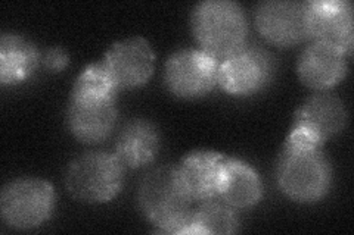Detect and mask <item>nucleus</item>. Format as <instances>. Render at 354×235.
Segmentation results:
<instances>
[{
  "instance_id": "f3484780",
  "label": "nucleus",
  "mask_w": 354,
  "mask_h": 235,
  "mask_svg": "<svg viewBox=\"0 0 354 235\" xmlns=\"http://www.w3.org/2000/svg\"><path fill=\"white\" fill-rule=\"evenodd\" d=\"M218 197L234 209L256 206L263 197V183L252 166L229 158L221 178Z\"/></svg>"
},
{
  "instance_id": "dca6fc26",
  "label": "nucleus",
  "mask_w": 354,
  "mask_h": 235,
  "mask_svg": "<svg viewBox=\"0 0 354 235\" xmlns=\"http://www.w3.org/2000/svg\"><path fill=\"white\" fill-rule=\"evenodd\" d=\"M41 54L36 44L15 32H3L0 39V83L17 85L36 72Z\"/></svg>"
},
{
  "instance_id": "7ed1b4c3",
  "label": "nucleus",
  "mask_w": 354,
  "mask_h": 235,
  "mask_svg": "<svg viewBox=\"0 0 354 235\" xmlns=\"http://www.w3.org/2000/svg\"><path fill=\"white\" fill-rule=\"evenodd\" d=\"M139 209L157 231L185 234L192 215V200L183 190L176 166L164 165L148 172L138 190Z\"/></svg>"
},
{
  "instance_id": "423d86ee",
  "label": "nucleus",
  "mask_w": 354,
  "mask_h": 235,
  "mask_svg": "<svg viewBox=\"0 0 354 235\" xmlns=\"http://www.w3.org/2000/svg\"><path fill=\"white\" fill-rule=\"evenodd\" d=\"M55 209V190L41 178H18L0 194V212L9 227L32 229L46 222Z\"/></svg>"
},
{
  "instance_id": "6ab92c4d",
  "label": "nucleus",
  "mask_w": 354,
  "mask_h": 235,
  "mask_svg": "<svg viewBox=\"0 0 354 235\" xmlns=\"http://www.w3.org/2000/svg\"><path fill=\"white\" fill-rule=\"evenodd\" d=\"M68 53L59 46L50 48L44 52V54H41V65L52 72L64 71L66 68V65H68Z\"/></svg>"
},
{
  "instance_id": "4468645a",
  "label": "nucleus",
  "mask_w": 354,
  "mask_h": 235,
  "mask_svg": "<svg viewBox=\"0 0 354 235\" xmlns=\"http://www.w3.org/2000/svg\"><path fill=\"white\" fill-rule=\"evenodd\" d=\"M348 56L329 44L312 41L300 54L297 74L312 90L328 92L344 80L348 72Z\"/></svg>"
},
{
  "instance_id": "6e6552de",
  "label": "nucleus",
  "mask_w": 354,
  "mask_h": 235,
  "mask_svg": "<svg viewBox=\"0 0 354 235\" xmlns=\"http://www.w3.org/2000/svg\"><path fill=\"white\" fill-rule=\"evenodd\" d=\"M220 61L201 49L174 52L164 66V84L177 99L207 96L217 85Z\"/></svg>"
},
{
  "instance_id": "39448f33",
  "label": "nucleus",
  "mask_w": 354,
  "mask_h": 235,
  "mask_svg": "<svg viewBox=\"0 0 354 235\" xmlns=\"http://www.w3.org/2000/svg\"><path fill=\"white\" fill-rule=\"evenodd\" d=\"M124 185V165L113 153L87 152L66 167L65 187L79 201L88 205L108 203Z\"/></svg>"
},
{
  "instance_id": "f8f14e48",
  "label": "nucleus",
  "mask_w": 354,
  "mask_h": 235,
  "mask_svg": "<svg viewBox=\"0 0 354 235\" xmlns=\"http://www.w3.org/2000/svg\"><path fill=\"white\" fill-rule=\"evenodd\" d=\"M306 9L308 39L337 48L350 58L354 41L351 3L346 0H313L306 2Z\"/></svg>"
},
{
  "instance_id": "1a4fd4ad",
  "label": "nucleus",
  "mask_w": 354,
  "mask_h": 235,
  "mask_svg": "<svg viewBox=\"0 0 354 235\" xmlns=\"http://www.w3.org/2000/svg\"><path fill=\"white\" fill-rule=\"evenodd\" d=\"M274 70L270 53L245 44L220 62L217 84L232 96H252L272 83Z\"/></svg>"
},
{
  "instance_id": "f03ea898",
  "label": "nucleus",
  "mask_w": 354,
  "mask_h": 235,
  "mask_svg": "<svg viewBox=\"0 0 354 235\" xmlns=\"http://www.w3.org/2000/svg\"><path fill=\"white\" fill-rule=\"evenodd\" d=\"M276 181L297 203H316L329 193L332 166L322 147L286 140L276 165Z\"/></svg>"
},
{
  "instance_id": "f257e3e1",
  "label": "nucleus",
  "mask_w": 354,
  "mask_h": 235,
  "mask_svg": "<svg viewBox=\"0 0 354 235\" xmlns=\"http://www.w3.org/2000/svg\"><path fill=\"white\" fill-rule=\"evenodd\" d=\"M117 92L101 62L79 75L66 108V125L77 140L96 144L111 136L118 116Z\"/></svg>"
},
{
  "instance_id": "9b49d317",
  "label": "nucleus",
  "mask_w": 354,
  "mask_h": 235,
  "mask_svg": "<svg viewBox=\"0 0 354 235\" xmlns=\"http://www.w3.org/2000/svg\"><path fill=\"white\" fill-rule=\"evenodd\" d=\"M306 10V2L266 0L254 10V22L269 43L290 48L308 39Z\"/></svg>"
},
{
  "instance_id": "20e7f679",
  "label": "nucleus",
  "mask_w": 354,
  "mask_h": 235,
  "mask_svg": "<svg viewBox=\"0 0 354 235\" xmlns=\"http://www.w3.org/2000/svg\"><path fill=\"white\" fill-rule=\"evenodd\" d=\"M191 27L201 50L218 61L245 46L248 36L245 10L232 0L198 3L192 10Z\"/></svg>"
},
{
  "instance_id": "2eb2a0df",
  "label": "nucleus",
  "mask_w": 354,
  "mask_h": 235,
  "mask_svg": "<svg viewBox=\"0 0 354 235\" xmlns=\"http://www.w3.org/2000/svg\"><path fill=\"white\" fill-rule=\"evenodd\" d=\"M160 132L152 122L135 119L121 130L115 141V156L130 170L152 163L160 152Z\"/></svg>"
},
{
  "instance_id": "9d476101",
  "label": "nucleus",
  "mask_w": 354,
  "mask_h": 235,
  "mask_svg": "<svg viewBox=\"0 0 354 235\" xmlns=\"http://www.w3.org/2000/svg\"><path fill=\"white\" fill-rule=\"evenodd\" d=\"M101 63L117 90H129L149 81L155 70V53L143 37H129L114 43Z\"/></svg>"
},
{
  "instance_id": "0eeeda50",
  "label": "nucleus",
  "mask_w": 354,
  "mask_h": 235,
  "mask_svg": "<svg viewBox=\"0 0 354 235\" xmlns=\"http://www.w3.org/2000/svg\"><path fill=\"white\" fill-rule=\"evenodd\" d=\"M347 118V109L339 97L317 92L297 110L294 127L286 140L322 147L325 141L344 130Z\"/></svg>"
},
{
  "instance_id": "a211bd4d",
  "label": "nucleus",
  "mask_w": 354,
  "mask_h": 235,
  "mask_svg": "<svg viewBox=\"0 0 354 235\" xmlns=\"http://www.w3.org/2000/svg\"><path fill=\"white\" fill-rule=\"evenodd\" d=\"M239 231V218L235 209L223 200H205L196 210H192L189 225L185 234L225 235Z\"/></svg>"
},
{
  "instance_id": "ddd939ff",
  "label": "nucleus",
  "mask_w": 354,
  "mask_h": 235,
  "mask_svg": "<svg viewBox=\"0 0 354 235\" xmlns=\"http://www.w3.org/2000/svg\"><path fill=\"white\" fill-rule=\"evenodd\" d=\"M227 156L213 150H195L187 153L176 166L177 176L192 201L218 198Z\"/></svg>"
}]
</instances>
